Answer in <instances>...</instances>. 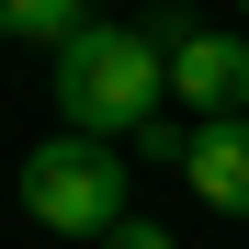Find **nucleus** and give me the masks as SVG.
Here are the masks:
<instances>
[{"label": "nucleus", "instance_id": "f257e3e1", "mask_svg": "<svg viewBox=\"0 0 249 249\" xmlns=\"http://www.w3.org/2000/svg\"><path fill=\"white\" fill-rule=\"evenodd\" d=\"M46 91L68 113V136L124 147V136L159 124V102H170V46H159L147 23H91V34L57 46V79H46Z\"/></svg>", "mask_w": 249, "mask_h": 249}, {"label": "nucleus", "instance_id": "f03ea898", "mask_svg": "<svg viewBox=\"0 0 249 249\" xmlns=\"http://www.w3.org/2000/svg\"><path fill=\"white\" fill-rule=\"evenodd\" d=\"M23 215L102 249V238L124 227V159H113L102 136H46V147L23 159Z\"/></svg>", "mask_w": 249, "mask_h": 249}, {"label": "nucleus", "instance_id": "7ed1b4c3", "mask_svg": "<svg viewBox=\"0 0 249 249\" xmlns=\"http://www.w3.org/2000/svg\"><path fill=\"white\" fill-rule=\"evenodd\" d=\"M170 102H193V124H249V34L193 23L170 46Z\"/></svg>", "mask_w": 249, "mask_h": 249}, {"label": "nucleus", "instance_id": "20e7f679", "mask_svg": "<svg viewBox=\"0 0 249 249\" xmlns=\"http://www.w3.org/2000/svg\"><path fill=\"white\" fill-rule=\"evenodd\" d=\"M193 204L204 215H238L249 227V124H193Z\"/></svg>", "mask_w": 249, "mask_h": 249}, {"label": "nucleus", "instance_id": "39448f33", "mask_svg": "<svg viewBox=\"0 0 249 249\" xmlns=\"http://www.w3.org/2000/svg\"><path fill=\"white\" fill-rule=\"evenodd\" d=\"M0 34L12 46H68V34H91V0H0Z\"/></svg>", "mask_w": 249, "mask_h": 249}, {"label": "nucleus", "instance_id": "423d86ee", "mask_svg": "<svg viewBox=\"0 0 249 249\" xmlns=\"http://www.w3.org/2000/svg\"><path fill=\"white\" fill-rule=\"evenodd\" d=\"M102 249H181V238H170V227H136V215H124V227H113Z\"/></svg>", "mask_w": 249, "mask_h": 249}, {"label": "nucleus", "instance_id": "0eeeda50", "mask_svg": "<svg viewBox=\"0 0 249 249\" xmlns=\"http://www.w3.org/2000/svg\"><path fill=\"white\" fill-rule=\"evenodd\" d=\"M238 12H249V0H238Z\"/></svg>", "mask_w": 249, "mask_h": 249}]
</instances>
